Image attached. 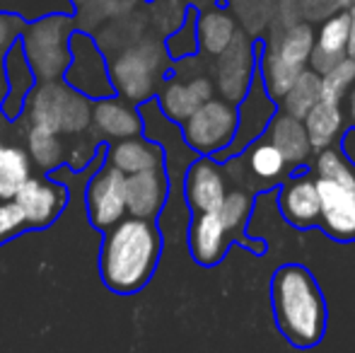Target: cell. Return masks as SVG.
<instances>
[{
    "label": "cell",
    "instance_id": "1f68e13d",
    "mask_svg": "<svg viewBox=\"0 0 355 353\" xmlns=\"http://www.w3.org/2000/svg\"><path fill=\"white\" fill-rule=\"evenodd\" d=\"M355 85V61L351 58H341L336 66H331L327 73H322V97L334 99V102H343L348 89Z\"/></svg>",
    "mask_w": 355,
    "mask_h": 353
},
{
    "label": "cell",
    "instance_id": "8992f818",
    "mask_svg": "<svg viewBox=\"0 0 355 353\" xmlns=\"http://www.w3.org/2000/svg\"><path fill=\"white\" fill-rule=\"evenodd\" d=\"M89 114L92 99L63 80H51L37 83L32 87L22 117L29 121V126L46 128L56 136H78L89 128Z\"/></svg>",
    "mask_w": 355,
    "mask_h": 353
},
{
    "label": "cell",
    "instance_id": "9a60e30c",
    "mask_svg": "<svg viewBox=\"0 0 355 353\" xmlns=\"http://www.w3.org/2000/svg\"><path fill=\"white\" fill-rule=\"evenodd\" d=\"M225 193H227V182L218 162L211 157H198L189 165L184 175V198L193 213L218 211Z\"/></svg>",
    "mask_w": 355,
    "mask_h": 353
},
{
    "label": "cell",
    "instance_id": "4dcf8cb0",
    "mask_svg": "<svg viewBox=\"0 0 355 353\" xmlns=\"http://www.w3.org/2000/svg\"><path fill=\"white\" fill-rule=\"evenodd\" d=\"M164 49H167V53H169V58H172V61H187V58L196 56V53H198L196 10H193V8L187 10V17H184V22L167 37Z\"/></svg>",
    "mask_w": 355,
    "mask_h": 353
},
{
    "label": "cell",
    "instance_id": "d4e9b609",
    "mask_svg": "<svg viewBox=\"0 0 355 353\" xmlns=\"http://www.w3.org/2000/svg\"><path fill=\"white\" fill-rule=\"evenodd\" d=\"M237 22L230 12L220 8L206 10V12H196V39H198V51L206 56H218L232 44L237 37Z\"/></svg>",
    "mask_w": 355,
    "mask_h": 353
},
{
    "label": "cell",
    "instance_id": "7c38bea8",
    "mask_svg": "<svg viewBox=\"0 0 355 353\" xmlns=\"http://www.w3.org/2000/svg\"><path fill=\"white\" fill-rule=\"evenodd\" d=\"M276 112H278L276 102L268 97V92L263 89L261 80H259V73H257L249 92L244 94V99L237 104V131H234L232 143H230L227 150L215 157H218L220 162H225V157L244 153L254 141H259V138L266 133L268 123L276 117Z\"/></svg>",
    "mask_w": 355,
    "mask_h": 353
},
{
    "label": "cell",
    "instance_id": "484cf974",
    "mask_svg": "<svg viewBox=\"0 0 355 353\" xmlns=\"http://www.w3.org/2000/svg\"><path fill=\"white\" fill-rule=\"evenodd\" d=\"M29 177H32V160L27 150L0 138V201L12 198Z\"/></svg>",
    "mask_w": 355,
    "mask_h": 353
},
{
    "label": "cell",
    "instance_id": "3957f363",
    "mask_svg": "<svg viewBox=\"0 0 355 353\" xmlns=\"http://www.w3.org/2000/svg\"><path fill=\"white\" fill-rule=\"evenodd\" d=\"M319 191V223L338 242L355 240V167L338 148L319 150L314 157Z\"/></svg>",
    "mask_w": 355,
    "mask_h": 353
},
{
    "label": "cell",
    "instance_id": "d590c367",
    "mask_svg": "<svg viewBox=\"0 0 355 353\" xmlns=\"http://www.w3.org/2000/svg\"><path fill=\"white\" fill-rule=\"evenodd\" d=\"M346 56L355 61V8L348 10V46H346Z\"/></svg>",
    "mask_w": 355,
    "mask_h": 353
},
{
    "label": "cell",
    "instance_id": "cb8c5ba5",
    "mask_svg": "<svg viewBox=\"0 0 355 353\" xmlns=\"http://www.w3.org/2000/svg\"><path fill=\"white\" fill-rule=\"evenodd\" d=\"M343 109L341 102H334V99L322 97L312 109L307 112V117L302 119L304 131H307L309 146H312L314 153L327 150V148H334L338 133L343 128Z\"/></svg>",
    "mask_w": 355,
    "mask_h": 353
},
{
    "label": "cell",
    "instance_id": "e575fe53",
    "mask_svg": "<svg viewBox=\"0 0 355 353\" xmlns=\"http://www.w3.org/2000/svg\"><path fill=\"white\" fill-rule=\"evenodd\" d=\"M24 19L19 15L12 12H0V56L8 53V49L12 46L15 42H19V34L24 29Z\"/></svg>",
    "mask_w": 355,
    "mask_h": 353
},
{
    "label": "cell",
    "instance_id": "e0dca14e",
    "mask_svg": "<svg viewBox=\"0 0 355 353\" xmlns=\"http://www.w3.org/2000/svg\"><path fill=\"white\" fill-rule=\"evenodd\" d=\"M104 162L116 167L121 175L128 177V175H138V172L167 167V155H164L159 143L138 136V138H126V141L107 143Z\"/></svg>",
    "mask_w": 355,
    "mask_h": 353
},
{
    "label": "cell",
    "instance_id": "f1b7e54d",
    "mask_svg": "<svg viewBox=\"0 0 355 353\" xmlns=\"http://www.w3.org/2000/svg\"><path fill=\"white\" fill-rule=\"evenodd\" d=\"M27 155L37 167L44 172H56L58 165L66 162V148H63L61 136L46 131V128L29 126L27 131Z\"/></svg>",
    "mask_w": 355,
    "mask_h": 353
},
{
    "label": "cell",
    "instance_id": "603a6c76",
    "mask_svg": "<svg viewBox=\"0 0 355 353\" xmlns=\"http://www.w3.org/2000/svg\"><path fill=\"white\" fill-rule=\"evenodd\" d=\"M312 46H314V27L309 22H304V19H297V22L283 27L266 44V51L273 53L276 58H281L285 66L302 73L309 63Z\"/></svg>",
    "mask_w": 355,
    "mask_h": 353
},
{
    "label": "cell",
    "instance_id": "52a82bcc",
    "mask_svg": "<svg viewBox=\"0 0 355 353\" xmlns=\"http://www.w3.org/2000/svg\"><path fill=\"white\" fill-rule=\"evenodd\" d=\"M182 141L191 153L201 157L220 155L230 148L237 131V104L220 97L208 99L182 123Z\"/></svg>",
    "mask_w": 355,
    "mask_h": 353
},
{
    "label": "cell",
    "instance_id": "f546056e",
    "mask_svg": "<svg viewBox=\"0 0 355 353\" xmlns=\"http://www.w3.org/2000/svg\"><path fill=\"white\" fill-rule=\"evenodd\" d=\"M252 206H254L252 196L247 191H242V189H232V191L225 193L223 203H220V208L215 213L220 216V221H223L225 230L230 232V237L237 235L247 225L249 216H252Z\"/></svg>",
    "mask_w": 355,
    "mask_h": 353
},
{
    "label": "cell",
    "instance_id": "74e56055",
    "mask_svg": "<svg viewBox=\"0 0 355 353\" xmlns=\"http://www.w3.org/2000/svg\"><path fill=\"white\" fill-rule=\"evenodd\" d=\"M5 92H8V78H5V66H3V56H0V102H3Z\"/></svg>",
    "mask_w": 355,
    "mask_h": 353
},
{
    "label": "cell",
    "instance_id": "4fadbf2b",
    "mask_svg": "<svg viewBox=\"0 0 355 353\" xmlns=\"http://www.w3.org/2000/svg\"><path fill=\"white\" fill-rule=\"evenodd\" d=\"M89 128L102 143L138 138L145 131V119L136 104L126 102L119 94L104 99H94L89 114Z\"/></svg>",
    "mask_w": 355,
    "mask_h": 353
},
{
    "label": "cell",
    "instance_id": "5b68a950",
    "mask_svg": "<svg viewBox=\"0 0 355 353\" xmlns=\"http://www.w3.org/2000/svg\"><path fill=\"white\" fill-rule=\"evenodd\" d=\"M75 29V15L63 12L44 15L24 24L19 46L37 83L63 80V73L71 63V37Z\"/></svg>",
    "mask_w": 355,
    "mask_h": 353
},
{
    "label": "cell",
    "instance_id": "d6a6232c",
    "mask_svg": "<svg viewBox=\"0 0 355 353\" xmlns=\"http://www.w3.org/2000/svg\"><path fill=\"white\" fill-rule=\"evenodd\" d=\"M22 232H27V223L19 211V206L8 198V201H0V247L12 242L15 237H19Z\"/></svg>",
    "mask_w": 355,
    "mask_h": 353
},
{
    "label": "cell",
    "instance_id": "4316f807",
    "mask_svg": "<svg viewBox=\"0 0 355 353\" xmlns=\"http://www.w3.org/2000/svg\"><path fill=\"white\" fill-rule=\"evenodd\" d=\"M242 160H247V170L252 172L254 179L263 184L278 182L285 172H288V165H285L281 150L273 146L268 138H259L244 153H239Z\"/></svg>",
    "mask_w": 355,
    "mask_h": 353
},
{
    "label": "cell",
    "instance_id": "44dd1931",
    "mask_svg": "<svg viewBox=\"0 0 355 353\" xmlns=\"http://www.w3.org/2000/svg\"><path fill=\"white\" fill-rule=\"evenodd\" d=\"M346 46H348V10H343V12H336L324 19L319 32H314V46L307 63L309 71L319 73V76L327 73L341 58H346Z\"/></svg>",
    "mask_w": 355,
    "mask_h": 353
},
{
    "label": "cell",
    "instance_id": "9c48e42d",
    "mask_svg": "<svg viewBox=\"0 0 355 353\" xmlns=\"http://www.w3.org/2000/svg\"><path fill=\"white\" fill-rule=\"evenodd\" d=\"M257 78V49L244 32H237L227 49L215 56L213 85L220 92V99L239 104L249 92Z\"/></svg>",
    "mask_w": 355,
    "mask_h": 353
},
{
    "label": "cell",
    "instance_id": "83f0119b",
    "mask_svg": "<svg viewBox=\"0 0 355 353\" xmlns=\"http://www.w3.org/2000/svg\"><path fill=\"white\" fill-rule=\"evenodd\" d=\"M319 99H322V76L304 68L278 104H281V112L290 114L295 119H304Z\"/></svg>",
    "mask_w": 355,
    "mask_h": 353
},
{
    "label": "cell",
    "instance_id": "7a4b0ae2",
    "mask_svg": "<svg viewBox=\"0 0 355 353\" xmlns=\"http://www.w3.org/2000/svg\"><path fill=\"white\" fill-rule=\"evenodd\" d=\"M273 312L281 334L293 346L307 349L324 336L327 302L314 276L300 264H285L271 283Z\"/></svg>",
    "mask_w": 355,
    "mask_h": 353
},
{
    "label": "cell",
    "instance_id": "ab89813d",
    "mask_svg": "<svg viewBox=\"0 0 355 353\" xmlns=\"http://www.w3.org/2000/svg\"><path fill=\"white\" fill-rule=\"evenodd\" d=\"M150 3H157V0H150Z\"/></svg>",
    "mask_w": 355,
    "mask_h": 353
},
{
    "label": "cell",
    "instance_id": "ac0fdd59",
    "mask_svg": "<svg viewBox=\"0 0 355 353\" xmlns=\"http://www.w3.org/2000/svg\"><path fill=\"white\" fill-rule=\"evenodd\" d=\"M230 232L225 230L218 213H193L189 225V250L201 266H215L225 257Z\"/></svg>",
    "mask_w": 355,
    "mask_h": 353
},
{
    "label": "cell",
    "instance_id": "277c9868",
    "mask_svg": "<svg viewBox=\"0 0 355 353\" xmlns=\"http://www.w3.org/2000/svg\"><path fill=\"white\" fill-rule=\"evenodd\" d=\"M172 63L174 61L169 58L164 42H157V39H143V42L123 49L109 61L114 94L136 107L150 102L157 94L159 85L167 80Z\"/></svg>",
    "mask_w": 355,
    "mask_h": 353
},
{
    "label": "cell",
    "instance_id": "f35d334b",
    "mask_svg": "<svg viewBox=\"0 0 355 353\" xmlns=\"http://www.w3.org/2000/svg\"><path fill=\"white\" fill-rule=\"evenodd\" d=\"M336 5H338V10H351V8H355V0H336Z\"/></svg>",
    "mask_w": 355,
    "mask_h": 353
},
{
    "label": "cell",
    "instance_id": "7402d4cb",
    "mask_svg": "<svg viewBox=\"0 0 355 353\" xmlns=\"http://www.w3.org/2000/svg\"><path fill=\"white\" fill-rule=\"evenodd\" d=\"M266 138L281 150L283 160L288 167L302 165L312 157V146H309L307 131H304L302 119H295L285 112H276L266 128Z\"/></svg>",
    "mask_w": 355,
    "mask_h": 353
},
{
    "label": "cell",
    "instance_id": "8d00e7d4",
    "mask_svg": "<svg viewBox=\"0 0 355 353\" xmlns=\"http://www.w3.org/2000/svg\"><path fill=\"white\" fill-rule=\"evenodd\" d=\"M343 99H346V114H343V117L348 119L351 126H355V85L348 89V94Z\"/></svg>",
    "mask_w": 355,
    "mask_h": 353
},
{
    "label": "cell",
    "instance_id": "ffe728a7",
    "mask_svg": "<svg viewBox=\"0 0 355 353\" xmlns=\"http://www.w3.org/2000/svg\"><path fill=\"white\" fill-rule=\"evenodd\" d=\"M278 206L285 221L295 227H309L319 223V191L312 175H297L283 184Z\"/></svg>",
    "mask_w": 355,
    "mask_h": 353
},
{
    "label": "cell",
    "instance_id": "30bf717a",
    "mask_svg": "<svg viewBox=\"0 0 355 353\" xmlns=\"http://www.w3.org/2000/svg\"><path fill=\"white\" fill-rule=\"evenodd\" d=\"M85 206H87L89 225L99 232H107L119 221L126 218V175L116 167L107 165L92 172L85 189Z\"/></svg>",
    "mask_w": 355,
    "mask_h": 353
},
{
    "label": "cell",
    "instance_id": "5bb4252c",
    "mask_svg": "<svg viewBox=\"0 0 355 353\" xmlns=\"http://www.w3.org/2000/svg\"><path fill=\"white\" fill-rule=\"evenodd\" d=\"M215 97V85L213 78L203 76H172L159 85L157 89V109L162 112L164 119H169L172 123H182L184 119H189L196 112L201 104H206L208 99Z\"/></svg>",
    "mask_w": 355,
    "mask_h": 353
},
{
    "label": "cell",
    "instance_id": "d6986e66",
    "mask_svg": "<svg viewBox=\"0 0 355 353\" xmlns=\"http://www.w3.org/2000/svg\"><path fill=\"white\" fill-rule=\"evenodd\" d=\"M3 66L5 78H8V92H5L3 102H0V114L8 121H15V119L22 117L24 102H27L32 87L37 85V78H34L32 68H29L27 58H24L19 42H15L8 49V53L3 56Z\"/></svg>",
    "mask_w": 355,
    "mask_h": 353
},
{
    "label": "cell",
    "instance_id": "836d02e7",
    "mask_svg": "<svg viewBox=\"0 0 355 353\" xmlns=\"http://www.w3.org/2000/svg\"><path fill=\"white\" fill-rule=\"evenodd\" d=\"M297 12L300 19L312 24V22H324L327 17L341 12V10H338L336 0H300Z\"/></svg>",
    "mask_w": 355,
    "mask_h": 353
},
{
    "label": "cell",
    "instance_id": "8fae6325",
    "mask_svg": "<svg viewBox=\"0 0 355 353\" xmlns=\"http://www.w3.org/2000/svg\"><path fill=\"white\" fill-rule=\"evenodd\" d=\"M12 201L19 206L27 223V230H46L61 218L71 201V191L66 184L51 177H29L15 191Z\"/></svg>",
    "mask_w": 355,
    "mask_h": 353
},
{
    "label": "cell",
    "instance_id": "6da1fadb",
    "mask_svg": "<svg viewBox=\"0 0 355 353\" xmlns=\"http://www.w3.org/2000/svg\"><path fill=\"white\" fill-rule=\"evenodd\" d=\"M162 255V232L155 221L126 216L109 227L99 247V278L116 295H136L153 278Z\"/></svg>",
    "mask_w": 355,
    "mask_h": 353
},
{
    "label": "cell",
    "instance_id": "ba28073f",
    "mask_svg": "<svg viewBox=\"0 0 355 353\" xmlns=\"http://www.w3.org/2000/svg\"><path fill=\"white\" fill-rule=\"evenodd\" d=\"M63 83L78 89L87 99L112 97V78H109V58L104 56L99 42L87 32L75 29L71 37V63L63 73Z\"/></svg>",
    "mask_w": 355,
    "mask_h": 353
},
{
    "label": "cell",
    "instance_id": "2e32d148",
    "mask_svg": "<svg viewBox=\"0 0 355 353\" xmlns=\"http://www.w3.org/2000/svg\"><path fill=\"white\" fill-rule=\"evenodd\" d=\"M169 196L167 167L138 172L126 177V216L155 221Z\"/></svg>",
    "mask_w": 355,
    "mask_h": 353
}]
</instances>
